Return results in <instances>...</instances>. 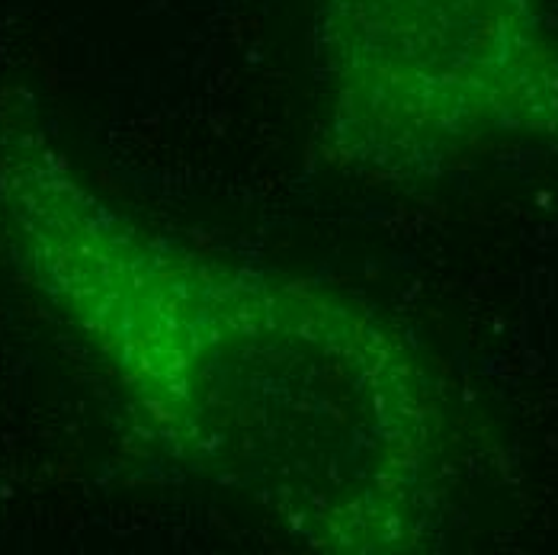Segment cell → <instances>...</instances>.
<instances>
[{
    "mask_svg": "<svg viewBox=\"0 0 558 555\" xmlns=\"http://www.w3.org/2000/svg\"><path fill=\"white\" fill-rule=\"evenodd\" d=\"M13 183L43 279L196 466L315 550L414 540L430 408L386 318L308 279L161 244L58 177Z\"/></svg>",
    "mask_w": 558,
    "mask_h": 555,
    "instance_id": "6da1fadb",
    "label": "cell"
},
{
    "mask_svg": "<svg viewBox=\"0 0 558 555\" xmlns=\"http://www.w3.org/2000/svg\"><path fill=\"white\" fill-rule=\"evenodd\" d=\"M340 152L366 170H424L444 152L465 77L462 0H318Z\"/></svg>",
    "mask_w": 558,
    "mask_h": 555,
    "instance_id": "7a4b0ae2",
    "label": "cell"
}]
</instances>
